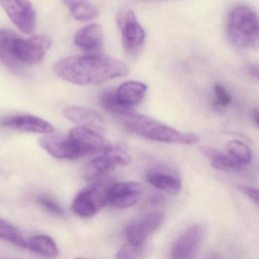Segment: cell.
<instances>
[{
  "instance_id": "obj_1",
  "label": "cell",
  "mask_w": 259,
  "mask_h": 259,
  "mask_svg": "<svg viewBox=\"0 0 259 259\" xmlns=\"http://www.w3.org/2000/svg\"><path fill=\"white\" fill-rule=\"evenodd\" d=\"M54 72L68 82L84 86L125 76L130 69L120 60L100 53L66 57L54 66Z\"/></svg>"
},
{
  "instance_id": "obj_2",
  "label": "cell",
  "mask_w": 259,
  "mask_h": 259,
  "mask_svg": "<svg viewBox=\"0 0 259 259\" xmlns=\"http://www.w3.org/2000/svg\"><path fill=\"white\" fill-rule=\"evenodd\" d=\"M123 125L130 133L155 142L195 145L199 141V138L195 134L181 133L136 111L123 117Z\"/></svg>"
},
{
  "instance_id": "obj_3",
  "label": "cell",
  "mask_w": 259,
  "mask_h": 259,
  "mask_svg": "<svg viewBox=\"0 0 259 259\" xmlns=\"http://www.w3.org/2000/svg\"><path fill=\"white\" fill-rule=\"evenodd\" d=\"M226 31L229 40L235 46L244 49L254 48L258 40L257 14L245 6L236 7L229 14Z\"/></svg>"
},
{
  "instance_id": "obj_4",
  "label": "cell",
  "mask_w": 259,
  "mask_h": 259,
  "mask_svg": "<svg viewBox=\"0 0 259 259\" xmlns=\"http://www.w3.org/2000/svg\"><path fill=\"white\" fill-rule=\"evenodd\" d=\"M114 183L113 179L103 177L80 190L72 201L74 213L84 218L95 216L108 203L109 191Z\"/></svg>"
},
{
  "instance_id": "obj_5",
  "label": "cell",
  "mask_w": 259,
  "mask_h": 259,
  "mask_svg": "<svg viewBox=\"0 0 259 259\" xmlns=\"http://www.w3.org/2000/svg\"><path fill=\"white\" fill-rule=\"evenodd\" d=\"M131 162V157L123 148L112 145L86 165L83 169V178L87 181L103 178L117 166H127Z\"/></svg>"
},
{
  "instance_id": "obj_6",
  "label": "cell",
  "mask_w": 259,
  "mask_h": 259,
  "mask_svg": "<svg viewBox=\"0 0 259 259\" xmlns=\"http://www.w3.org/2000/svg\"><path fill=\"white\" fill-rule=\"evenodd\" d=\"M74 159L87 156L97 155L112 146L111 144L101 136V133L85 127L72 128L68 135Z\"/></svg>"
},
{
  "instance_id": "obj_7",
  "label": "cell",
  "mask_w": 259,
  "mask_h": 259,
  "mask_svg": "<svg viewBox=\"0 0 259 259\" xmlns=\"http://www.w3.org/2000/svg\"><path fill=\"white\" fill-rule=\"evenodd\" d=\"M52 37L40 34L24 39L18 36L13 43V54L21 64L37 65L45 59L52 46Z\"/></svg>"
},
{
  "instance_id": "obj_8",
  "label": "cell",
  "mask_w": 259,
  "mask_h": 259,
  "mask_svg": "<svg viewBox=\"0 0 259 259\" xmlns=\"http://www.w3.org/2000/svg\"><path fill=\"white\" fill-rule=\"evenodd\" d=\"M117 24L122 31L124 49L131 55L137 54L145 45L146 34L136 15L132 11L122 12L118 16Z\"/></svg>"
},
{
  "instance_id": "obj_9",
  "label": "cell",
  "mask_w": 259,
  "mask_h": 259,
  "mask_svg": "<svg viewBox=\"0 0 259 259\" xmlns=\"http://www.w3.org/2000/svg\"><path fill=\"white\" fill-rule=\"evenodd\" d=\"M0 5L22 32L27 34L34 32L37 16L29 0H0Z\"/></svg>"
},
{
  "instance_id": "obj_10",
  "label": "cell",
  "mask_w": 259,
  "mask_h": 259,
  "mask_svg": "<svg viewBox=\"0 0 259 259\" xmlns=\"http://www.w3.org/2000/svg\"><path fill=\"white\" fill-rule=\"evenodd\" d=\"M165 221V215L161 211L148 213L143 218L127 225L125 236L128 242L134 245H144L150 236L157 231Z\"/></svg>"
},
{
  "instance_id": "obj_11",
  "label": "cell",
  "mask_w": 259,
  "mask_h": 259,
  "mask_svg": "<svg viewBox=\"0 0 259 259\" xmlns=\"http://www.w3.org/2000/svg\"><path fill=\"white\" fill-rule=\"evenodd\" d=\"M204 237V229L201 226L189 227L174 242L171 249V257L185 259L194 257L201 247Z\"/></svg>"
},
{
  "instance_id": "obj_12",
  "label": "cell",
  "mask_w": 259,
  "mask_h": 259,
  "mask_svg": "<svg viewBox=\"0 0 259 259\" xmlns=\"http://www.w3.org/2000/svg\"><path fill=\"white\" fill-rule=\"evenodd\" d=\"M142 193L143 187L137 182L114 183L109 191L108 203L116 208H128L140 200Z\"/></svg>"
},
{
  "instance_id": "obj_13",
  "label": "cell",
  "mask_w": 259,
  "mask_h": 259,
  "mask_svg": "<svg viewBox=\"0 0 259 259\" xmlns=\"http://www.w3.org/2000/svg\"><path fill=\"white\" fill-rule=\"evenodd\" d=\"M3 127L38 134H51L54 132L52 124L42 118L31 115L9 116L0 121Z\"/></svg>"
},
{
  "instance_id": "obj_14",
  "label": "cell",
  "mask_w": 259,
  "mask_h": 259,
  "mask_svg": "<svg viewBox=\"0 0 259 259\" xmlns=\"http://www.w3.org/2000/svg\"><path fill=\"white\" fill-rule=\"evenodd\" d=\"M18 36L10 30L0 28V63L12 73L26 78L28 74L25 66L19 63L13 54V43Z\"/></svg>"
},
{
  "instance_id": "obj_15",
  "label": "cell",
  "mask_w": 259,
  "mask_h": 259,
  "mask_svg": "<svg viewBox=\"0 0 259 259\" xmlns=\"http://www.w3.org/2000/svg\"><path fill=\"white\" fill-rule=\"evenodd\" d=\"M74 43L86 54H100L104 45V31L98 24H91L78 30Z\"/></svg>"
},
{
  "instance_id": "obj_16",
  "label": "cell",
  "mask_w": 259,
  "mask_h": 259,
  "mask_svg": "<svg viewBox=\"0 0 259 259\" xmlns=\"http://www.w3.org/2000/svg\"><path fill=\"white\" fill-rule=\"evenodd\" d=\"M147 181L156 189L170 195H177L181 191L182 182L180 177L165 168H153L146 175Z\"/></svg>"
},
{
  "instance_id": "obj_17",
  "label": "cell",
  "mask_w": 259,
  "mask_h": 259,
  "mask_svg": "<svg viewBox=\"0 0 259 259\" xmlns=\"http://www.w3.org/2000/svg\"><path fill=\"white\" fill-rule=\"evenodd\" d=\"M63 116L78 126L85 127L95 131L104 130V121L98 113L81 107H67L63 110Z\"/></svg>"
},
{
  "instance_id": "obj_18",
  "label": "cell",
  "mask_w": 259,
  "mask_h": 259,
  "mask_svg": "<svg viewBox=\"0 0 259 259\" xmlns=\"http://www.w3.org/2000/svg\"><path fill=\"white\" fill-rule=\"evenodd\" d=\"M39 145L48 154L58 159H74L68 136L46 134L39 140Z\"/></svg>"
},
{
  "instance_id": "obj_19",
  "label": "cell",
  "mask_w": 259,
  "mask_h": 259,
  "mask_svg": "<svg viewBox=\"0 0 259 259\" xmlns=\"http://www.w3.org/2000/svg\"><path fill=\"white\" fill-rule=\"evenodd\" d=\"M148 86L140 81H130L122 83L114 91L116 100L122 105L133 107L142 101L146 95Z\"/></svg>"
},
{
  "instance_id": "obj_20",
  "label": "cell",
  "mask_w": 259,
  "mask_h": 259,
  "mask_svg": "<svg viewBox=\"0 0 259 259\" xmlns=\"http://www.w3.org/2000/svg\"><path fill=\"white\" fill-rule=\"evenodd\" d=\"M200 151L203 155L211 161V165L215 169L225 172H236L239 170L242 165L236 161L230 155L224 154L216 148L210 146H201Z\"/></svg>"
},
{
  "instance_id": "obj_21",
  "label": "cell",
  "mask_w": 259,
  "mask_h": 259,
  "mask_svg": "<svg viewBox=\"0 0 259 259\" xmlns=\"http://www.w3.org/2000/svg\"><path fill=\"white\" fill-rule=\"evenodd\" d=\"M70 10L72 17L78 22H86L96 19L99 10L89 0H61Z\"/></svg>"
},
{
  "instance_id": "obj_22",
  "label": "cell",
  "mask_w": 259,
  "mask_h": 259,
  "mask_svg": "<svg viewBox=\"0 0 259 259\" xmlns=\"http://www.w3.org/2000/svg\"><path fill=\"white\" fill-rule=\"evenodd\" d=\"M27 248L48 257H56L60 254L55 241L47 235H38L27 239Z\"/></svg>"
},
{
  "instance_id": "obj_23",
  "label": "cell",
  "mask_w": 259,
  "mask_h": 259,
  "mask_svg": "<svg viewBox=\"0 0 259 259\" xmlns=\"http://www.w3.org/2000/svg\"><path fill=\"white\" fill-rule=\"evenodd\" d=\"M99 100L104 110L116 116L123 118L136 112L132 107H127L120 104L115 97L114 91L109 90L103 92L100 95Z\"/></svg>"
},
{
  "instance_id": "obj_24",
  "label": "cell",
  "mask_w": 259,
  "mask_h": 259,
  "mask_svg": "<svg viewBox=\"0 0 259 259\" xmlns=\"http://www.w3.org/2000/svg\"><path fill=\"white\" fill-rule=\"evenodd\" d=\"M0 238L14 244L19 248H27V239L20 230L3 219H0Z\"/></svg>"
},
{
  "instance_id": "obj_25",
  "label": "cell",
  "mask_w": 259,
  "mask_h": 259,
  "mask_svg": "<svg viewBox=\"0 0 259 259\" xmlns=\"http://www.w3.org/2000/svg\"><path fill=\"white\" fill-rule=\"evenodd\" d=\"M226 148L229 155L241 164H247L251 161L252 156L251 149L241 141L236 139L229 141L226 145Z\"/></svg>"
},
{
  "instance_id": "obj_26",
  "label": "cell",
  "mask_w": 259,
  "mask_h": 259,
  "mask_svg": "<svg viewBox=\"0 0 259 259\" xmlns=\"http://www.w3.org/2000/svg\"><path fill=\"white\" fill-rule=\"evenodd\" d=\"M144 245L130 243L123 245L116 252V258H139L143 257Z\"/></svg>"
},
{
  "instance_id": "obj_27",
  "label": "cell",
  "mask_w": 259,
  "mask_h": 259,
  "mask_svg": "<svg viewBox=\"0 0 259 259\" xmlns=\"http://www.w3.org/2000/svg\"><path fill=\"white\" fill-rule=\"evenodd\" d=\"M37 201L43 208L52 214L57 215V216H63L64 214V210L62 208L60 204L50 197L40 195L37 197Z\"/></svg>"
},
{
  "instance_id": "obj_28",
  "label": "cell",
  "mask_w": 259,
  "mask_h": 259,
  "mask_svg": "<svg viewBox=\"0 0 259 259\" xmlns=\"http://www.w3.org/2000/svg\"><path fill=\"white\" fill-rule=\"evenodd\" d=\"M213 92L215 97V107L224 108L230 105L232 101L231 96L222 85L219 84H215Z\"/></svg>"
},
{
  "instance_id": "obj_29",
  "label": "cell",
  "mask_w": 259,
  "mask_h": 259,
  "mask_svg": "<svg viewBox=\"0 0 259 259\" xmlns=\"http://www.w3.org/2000/svg\"><path fill=\"white\" fill-rule=\"evenodd\" d=\"M236 189L239 192L245 195V196L248 197L256 204H258V191L257 189H254V188L249 187V186H242V185L236 186Z\"/></svg>"
},
{
  "instance_id": "obj_30",
  "label": "cell",
  "mask_w": 259,
  "mask_h": 259,
  "mask_svg": "<svg viewBox=\"0 0 259 259\" xmlns=\"http://www.w3.org/2000/svg\"><path fill=\"white\" fill-rule=\"evenodd\" d=\"M252 119L253 121H254V124L256 125V126H258L259 113L257 109H254V110H253Z\"/></svg>"
}]
</instances>
